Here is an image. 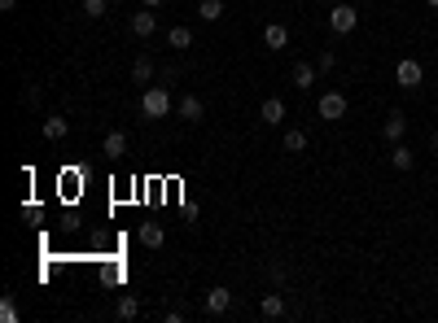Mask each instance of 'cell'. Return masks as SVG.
Returning <instances> with one entry per match:
<instances>
[{"instance_id":"1","label":"cell","mask_w":438,"mask_h":323,"mask_svg":"<svg viewBox=\"0 0 438 323\" xmlns=\"http://www.w3.org/2000/svg\"><path fill=\"white\" fill-rule=\"evenodd\" d=\"M140 114H145V118H167L171 114V92L167 88H145V97H140Z\"/></svg>"},{"instance_id":"2","label":"cell","mask_w":438,"mask_h":323,"mask_svg":"<svg viewBox=\"0 0 438 323\" xmlns=\"http://www.w3.org/2000/svg\"><path fill=\"white\" fill-rule=\"evenodd\" d=\"M329 27H333L338 35H351L355 27H360V14H355V9L347 5V0H342V5H333V9H329Z\"/></svg>"},{"instance_id":"3","label":"cell","mask_w":438,"mask_h":323,"mask_svg":"<svg viewBox=\"0 0 438 323\" xmlns=\"http://www.w3.org/2000/svg\"><path fill=\"white\" fill-rule=\"evenodd\" d=\"M395 75H399V88H421V79H425V70H421V62H412V57H404V62H399V70H395Z\"/></svg>"},{"instance_id":"4","label":"cell","mask_w":438,"mask_h":323,"mask_svg":"<svg viewBox=\"0 0 438 323\" xmlns=\"http://www.w3.org/2000/svg\"><path fill=\"white\" fill-rule=\"evenodd\" d=\"M320 118H329V123L347 118V97H342V92H325L320 97Z\"/></svg>"},{"instance_id":"5","label":"cell","mask_w":438,"mask_h":323,"mask_svg":"<svg viewBox=\"0 0 438 323\" xmlns=\"http://www.w3.org/2000/svg\"><path fill=\"white\" fill-rule=\"evenodd\" d=\"M259 118H263L267 127H281V123H285V101H281V97H267L263 105H259Z\"/></svg>"},{"instance_id":"6","label":"cell","mask_w":438,"mask_h":323,"mask_svg":"<svg viewBox=\"0 0 438 323\" xmlns=\"http://www.w3.org/2000/svg\"><path fill=\"white\" fill-rule=\"evenodd\" d=\"M404 131H408V114H404V110H390V114H386L382 136L390 140V145H399V136H404Z\"/></svg>"},{"instance_id":"7","label":"cell","mask_w":438,"mask_h":323,"mask_svg":"<svg viewBox=\"0 0 438 323\" xmlns=\"http://www.w3.org/2000/svg\"><path fill=\"white\" fill-rule=\"evenodd\" d=\"M263 44H267L272 53L285 49V44H289V27H281V22H267V27H263Z\"/></svg>"},{"instance_id":"8","label":"cell","mask_w":438,"mask_h":323,"mask_svg":"<svg viewBox=\"0 0 438 323\" xmlns=\"http://www.w3.org/2000/svg\"><path fill=\"white\" fill-rule=\"evenodd\" d=\"M153 27H158V18H153L149 9H136V14H132V35L149 40V35H153Z\"/></svg>"},{"instance_id":"9","label":"cell","mask_w":438,"mask_h":323,"mask_svg":"<svg viewBox=\"0 0 438 323\" xmlns=\"http://www.w3.org/2000/svg\"><path fill=\"white\" fill-rule=\"evenodd\" d=\"M175 114H180L184 123H202V97H180Z\"/></svg>"},{"instance_id":"10","label":"cell","mask_w":438,"mask_h":323,"mask_svg":"<svg viewBox=\"0 0 438 323\" xmlns=\"http://www.w3.org/2000/svg\"><path fill=\"white\" fill-rule=\"evenodd\" d=\"M162 241H167L162 223H140V245L145 249H162Z\"/></svg>"},{"instance_id":"11","label":"cell","mask_w":438,"mask_h":323,"mask_svg":"<svg viewBox=\"0 0 438 323\" xmlns=\"http://www.w3.org/2000/svg\"><path fill=\"white\" fill-rule=\"evenodd\" d=\"M228 306H232V293L228 289H210L206 293V315H223Z\"/></svg>"},{"instance_id":"12","label":"cell","mask_w":438,"mask_h":323,"mask_svg":"<svg viewBox=\"0 0 438 323\" xmlns=\"http://www.w3.org/2000/svg\"><path fill=\"white\" fill-rule=\"evenodd\" d=\"M101 153H105V158H123V153H127V136H123V131H110L105 145H101Z\"/></svg>"},{"instance_id":"13","label":"cell","mask_w":438,"mask_h":323,"mask_svg":"<svg viewBox=\"0 0 438 323\" xmlns=\"http://www.w3.org/2000/svg\"><path fill=\"white\" fill-rule=\"evenodd\" d=\"M390 166H395V171H412V166H417V153L404 149V145H395V149H390Z\"/></svg>"},{"instance_id":"14","label":"cell","mask_w":438,"mask_h":323,"mask_svg":"<svg viewBox=\"0 0 438 323\" xmlns=\"http://www.w3.org/2000/svg\"><path fill=\"white\" fill-rule=\"evenodd\" d=\"M316 75H320V66H307V62H298V66H294V88H311V83H316Z\"/></svg>"},{"instance_id":"15","label":"cell","mask_w":438,"mask_h":323,"mask_svg":"<svg viewBox=\"0 0 438 323\" xmlns=\"http://www.w3.org/2000/svg\"><path fill=\"white\" fill-rule=\"evenodd\" d=\"M66 131H70V123H66L62 114H49V118H44V136H49V140H62Z\"/></svg>"},{"instance_id":"16","label":"cell","mask_w":438,"mask_h":323,"mask_svg":"<svg viewBox=\"0 0 438 323\" xmlns=\"http://www.w3.org/2000/svg\"><path fill=\"white\" fill-rule=\"evenodd\" d=\"M153 79V62H149V57H136V62H132V83H149Z\"/></svg>"},{"instance_id":"17","label":"cell","mask_w":438,"mask_h":323,"mask_svg":"<svg viewBox=\"0 0 438 323\" xmlns=\"http://www.w3.org/2000/svg\"><path fill=\"white\" fill-rule=\"evenodd\" d=\"M259 310H263L267 319H281V315H285V302H281V293H267V297H263V306H259Z\"/></svg>"},{"instance_id":"18","label":"cell","mask_w":438,"mask_h":323,"mask_svg":"<svg viewBox=\"0 0 438 323\" xmlns=\"http://www.w3.org/2000/svg\"><path fill=\"white\" fill-rule=\"evenodd\" d=\"M167 44H171V49H188V44H193V31H188V27H171Z\"/></svg>"},{"instance_id":"19","label":"cell","mask_w":438,"mask_h":323,"mask_svg":"<svg viewBox=\"0 0 438 323\" xmlns=\"http://www.w3.org/2000/svg\"><path fill=\"white\" fill-rule=\"evenodd\" d=\"M197 14H202V22H219V18H223V0H202V5H197Z\"/></svg>"},{"instance_id":"20","label":"cell","mask_w":438,"mask_h":323,"mask_svg":"<svg viewBox=\"0 0 438 323\" xmlns=\"http://www.w3.org/2000/svg\"><path fill=\"white\" fill-rule=\"evenodd\" d=\"M136 310H140V302H136V297H118L114 315H118V319H136Z\"/></svg>"},{"instance_id":"21","label":"cell","mask_w":438,"mask_h":323,"mask_svg":"<svg viewBox=\"0 0 438 323\" xmlns=\"http://www.w3.org/2000/svg\"><path fill=\"white\" fill-rule=\"evenodd\" d=\"M285 149H289V153H303V149H307V131H298V127L285 131Z\"/></svg>"},{"instance_id":"22","label":"cell","mask_w":438,"mask_h":323,"mask_svg":"<svg viewBox=\"0 0 438 323\" xmlns=\"http://www.w3.org/2000/svg\"><path fill=\"white\" fill-rule=\"evenodd\" d=\"M0 319H5V323H18V319H22V310H18L14 297H5V302H0Z\"/></svg>"},{"instance_id":"23","label":"cell","mask_w":438,"mask_h":323,"mask_svg":"<svg viewBox=\"0 0 438 323\" xmlns=\"http://www.w3.org/2000/svg\"><path fill=\"white\" fill-rule=\"evenodd\" d=\"M84 14L88 18H101L105 14V0H84Z\"/></svg>"},{"instance_id":"24","label":"cell","mask_w":438,"mask_h":323,"mask_svg":"<svg viewBox=\"0 0 438 323\" xmlns=\"http://www.w3.org/2000/svg\"><path fill=\"white\" fill-rule=\"evenodd\" d=\"M316 66H320V70H333V66H338V57L325 49V53H320V62H316Z\"/></svg>"},{"instance_id":"25","label":"cell","mask_w":438,"mask_h":323,"mask_svg":"<svg viewBox=\"0 0 438 323\" xmlns=\"http://www.w3.org/2000/svg\"><path fill=\"white\" fill-rule=\"evenodd\" d=\"M0 9H5V14H14V9H18V0H0Z\"/></svg>"},{"instance_id":"26","label":"cell","mask_w":438,"mask_h":323,"mask_svg":"<svg viewBox=\"0 0 438 323\" xmlns=\"http://www.w3.org/2000/svg\"><path fill=\"white\" fill-rule=\"evenodd\" d=\"M430 145H434V149H438V131H434V136H430Z\"/></svg>"},{"instance_id":"27","label":"cell","mask_w":438,"mask_h":323,"mask_svg":"<svg viewBox=\"0 0 438 323\" xmlns=\"http://www.w3.org/2000/svg\"><path fill=\"white\" fill-rule=\"evenodd\" d=\"M329 5H342V0H329Z\"/></svg>"},{"instance_id":"28","label":"cell","mask_w":438,"mask_h":323,"mask_svg":"<svg viewBox=\"0 0 438 323\" xmlns=\"http://www.w3.org/2000/svg\"><path fill=\"white\" fill-rule=\"evenodd\" d=\"M430 5H438V0H430Z\"/></svg>"}]
</instances>
